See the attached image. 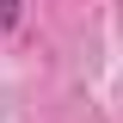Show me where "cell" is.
Listing matches in <instances>:
<instances>
[{
	"label": "cell",
	"mask_w": 123,
	"mask_h": 123,
	"mask_svg": "<svg viewBox=\"0 0 123 123\" xmlns=\"http://www.w3.org/2000/svg\"><path fill=\"white\" fill-rule=\"evenodd\" d=\"M12 12H18V0H0V18H12Z\"/></svg>",
	"instance_id": "1"
}]
</instances>
